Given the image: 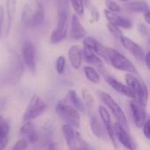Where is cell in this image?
Wrapping results in <instances>:
<instances>
[{
  "label": "cell",
  "mask_w": 150,
  "mask_h": 150,
  "mask_svg": "<svg viewBox=\"0 0 150 150\" xmlns=\"http://www.w3.org/2000/svg\"><path fill=\"white\" fill-rule=\"evenodd\" d=\"M81 97H82V101L85 106V109L88 110L89 112H93V107H94V98L92 94L87 90V89H83L81 91Z\"/></svg>",
  "instance_id": "cell-24"
},
{
  "label": "cell",
  "mask_w": 150,
  "mask_h": 150,
  "mask_svg": "<svg viewBox=\"0 0 150 150\" xmlns=\"http://www.w3.org/2000/svg\"><path fill=\"white\" fill-rule=\"evenodd\" d=\"M142 132L144 136L146 137V139L149 140L150 139V120H147L146 122L144 123V125L142 126Z\"/></svg>",
  "instance_id": "cell-35"
},
{
  "label": "cell",
  "mask_w": 150,
  "mask_h": 150,
  "mask_svg": "<svg viewBox=\"0 0 150 150\" xmlns=\"http://www.w3.org/2000/svg\"><path fill=\"white\" fill-rule=\"evenodd\" d=\"M138 31H139V33L142 35H143V36H149V28L143 23H139L138 24Z\"/></svg>",
  "instance_id": "cell-36"
},
{
  "label": "cell",
  "mask_w": 150,
  "mask_h": 150,
  "mask_svg": "<svg viewBox=\"0 0 150 150\" xmlns=\"http://www.w3.org/2000/svg\"><path fill=\"white\" fill-rule=\"evenodd\" d=\"M47 150H58V149L55 148V146H54V144H50V145L48 146V148H47Z\"/></svg>",
  "instance_id": "cell-41"
},
{
  "label": "cell",
  "mask_w": 150,
  "mask_h": 150,
  "mask_svg": "<svg viewBox=\"0 0 150 150\" xmlns=\"http://www.w3.org/2000/svg\"><path fill=\"white\" fill-rule=\"evenodd\" d=\"M69 13V0H57V14Z\"/></svg>",
  "instance_id": "cell-29"
},
{
  "label": "cell",
  "mask_w": 150,
  "mask_h": 150,
  "mask_svg": "<svg viewBox=\"0 0 150 150\" xmlns=\"http://www.w3.org/2000/svg\"><path fill=\"white\" fill-rule=\"evenodd\" d=\"M105 6L107 7L106 10L112 11V12H115V13H119L121 11V7L119 4H117L115 1L113 0H106L105 1Z\"/></svg>",
  "instance_id": "cell-30"
},
{
  "label": "cell",
  "mask_w": 150,
  "mask_h": 150,
  "mask_svg": "<svg viewBox=\"0 0 150 150\" xmlns=\"http://www.w3.org/2000/svg\"><path fill=\"white\" fill-rule=\"evenodd\" d=\"M11 131V126L8 121L4 120V118L0 116V140L9 137Z\"/></svg>",
  "instance_id": "cell-26"
},
{
  "label": "cell",
  "mask_w": 150,
  "mask_h": 150,
  "mask_svg": "<svg viewBox=\"0 0 150 150\" xmlns=\"http://www.w3.org/2000/svg\"><path fill=\"white\" fill-rule=\"evenodd\" d=\"M88 9L90 11V13H91V20L92 21H95V22H98L99 20V11L97 9V7L95 5H93L92 4H91L89 6H88Z\"/></svg>",
  "instance_id": "cell-34"
},
{
  "label": "cell",
  "mask_w": 150,
  "mask_h": 150,
  "mask_svg": "<svg viewBox=\"0 0 150 150\" xmlns=\"http://www.w3.org/2000/svg\"><path fill=\"white\" fill-rule=\"evenodd\" d=\"M83 73L86 76V78L92 83L98 84L101 81V77L98 70L91 66H85L83 68Z\"/></svg>",
  "instance_id": "cell-23"
},
{
  "label": "cell",
  "mask_w": 150,
  "mask_h": 150,
  "mask_svg": "<svg viewBox=\"0 0 150 150\" xmlns=\"http://www.w3.org/2000/svg\"><path fill=\"white\" fill-rule=\"evenodd\" d=\"M128 11L133 12H140V13H145L148 11H149V5L145 0H135L127 2L124 5Z\"/></svg>",
  "instance_id": "cell-22"
},
{
  "label": "cell",
  "mask_w": 150,
  "mask_h": 150,
  "mask_svg": "<svg viewBox=\"0 0 150 150\" xmlns=\"http://www.w3.org/2000/svg\"><path fill=\"white\" fill-rule=\"evenodd\" d=\"M9 141H10V137L0 140V150H4L6 149V147L9 143Z\"/></svg>",
  "instance_id": "cell-38"
},
{
  "label": "cell",
  "mask_w": 150,
  "mask_h": 150,
  "mask_svg": "<svg viewBox=\"0 0 150 150\" xmlns=\"http://www.w3.org/2000/svg\"><path fill=\"white\" fill-rule=\"evenodd\" d=\"M56 114L65 122L76 129H78L81 125L80 112L69 104L64 98L57 102L55 105Z\"/></svg>",
  "instance_id": "cell-3"
},
{
  "label": "cell",
  "mask_w": 150,
  "mask_h": 150,
  "mask_svg": "<svg viewBox=\"0 0 150 150\" xmlns=\"http://www.w3.org/2000/svg\"><path fill=\"white\" fill-rule=\"evenodd\" d=\"M126 85L134 96V100L146 106L149 100V90L146 83L141 81L135 75L127 73L125 76Z\"/></svg>",
  "instance_id": "cell-1"
},
{
  "label": "cell",
  "mask_w": 150,
  "mask_h": 150,
  "mask_svg": "<svg viewBox=\"0 0 150 150\" xmlns=\"http://www.w3.org/2000/svg\"><path fill=\"white\" fill-rule=\"evenodd\" d=\"M47 108V105L43 98L40 95L33 93L27 104L25 112L23 113V121H33L42 115Z\"/></svg>",
  "instance_id": "cell-6"
},
{
  "label": "cell",
  "mask_w": 150,
  "mask_h": 150,
  "mask_svg": "<svg viewBox=\"0 0 150 150\" xmlns=\"http://www.w3.org/2000/svg\"><path fill=\"white\" fill-rule=\"evenodd\" d=\"M4 16H5V11L3 6H0V37L2 36L3 33V25L4 22Z\"/></svg>",
  "instance_id": "cell-37"
},
{
  "label": "cell",
  "mask_w": 150,
  "mask_h": 150,
  "mask_svg": "<svg viewBox=\"0 0 150 150\" xmlns=\"http://www.w3.org/2000/svg\"><path fill=\"white\" fill-rule=\"evenodd\" d=\"M144 18H145V21L148 25L150 24V11H148L147 12L144 13Z\"/></svg>",
  "instance_id": "cell-40"
},
{
  "label": "cell",
  "mask_w": 150,
  "mask_h": 150,
  "mask_svg": "<svg viewBox=\"0 0 150 150\" xmlns=\"http://www.w3.org/2000/svg\"><path fill=\"white\" fill-rule=\"evenodd\" d=\"M17 10V0H6L5 2V11L7 17V25H6V35L11 32V25L15 18Z\"/></svg>",
  "instance_id": "cell-20"
},
{
  "label": "cell",
  "mask_w": 150,
  "mask_h": 150,
  "mask_svg": "<svg viewBox=\"0 0 150 150\" xmlns=\"http://www.w3.org/2000/svg\"><path fill=\"white\" fill-rule=\"evenodd\" d=\"M104 14H105V18L109 23H111V24H112L118 27L130 29L133 26V23L131 22V20L119 15L118 13L112 12V11L105 9V10H104Z\"/></svg>",
  "instance_id": "cell-14"
},
{
  "label": "cell",
  "mask_w": 150,
  "mask_h": 150,
  "mask_svg": "<svg viewBox=\"0 0 150 150\" xmlns=\"http://www.w3.org/2000/svg\"><path fill=\"white\" fill-rule=\"evenodd\" d=\"M97 93H98L99 99L102 101V103L106 107V109L111 112V113L116 120L117 123H119L120 126H122L126 130L129 131L127 117L126 113L124 112L123 109L121 108V106L107 92L103 91H98Z\"/></svg>",
  "instance_id": "cell-2"
},
{
  "label": "cell",
  "mask_w": 150,
  "mask_h": 150,
  "mask_svg": "<svg viewBox=\"0 0 150 150\" xmlns=\"http://www.w3.org/2000/svg\"><path fill=\"white\" fill-rule=\"evenodd\" d=\"M113 134L115 140H117L126 149L137 150V144L134 139L127 130L117 122L113 124Z\"/></svg>",
  "instance_id": "cell-8"
},
{
  "label": "cell",
  "mask_w": 150,
  "mask_h": 150,
  "mask_svg": "<svg viewBox=\"0 0 150 150\" xmlns=\"http://www.w3.org/2000/svg\"><path fill=\"white\" fill-rule=\"evenodd\" d=\"M34 132H36V129H35L34 124L32 121L25 122L19 129V134L24 139H25L26 137H28L30 134H32Z\"/></svg>",
  "instance_id": "cell-25"
},
{
  "label": "cell",
  "mask_w": 150,
  "mask_h": 150,
  "mask_svg": "<svg viewBox=\"0 0 150 150\" xmlns=\"http://www.w3.org/2000/svg\"><path fill=\"white\" fill-rule=\"evenodd\" d=\"M64 99L70 104L74 108H76L79 112H85V106L82 101V99L80 98V97L78 96L77 92L75 90H70L69 91V92L67 93L66 97L64 98Z\"/></svg>",
  "instance_id": "cell-21"
},
{
  "label": "cell",
  "mask_w": 150,
  "mask_h": 150,
  "mask_svg": "<svg viewBox=\"0 0 150 150\" xmlns=\"http://www.w3.org/2000/svg\"><path fill=\"white\" fill-rule=\"evenodd\" d=\"M98 112L99 118L101 119L102 125L105 128V134H107L108 138L112 142L113 147L116 149H118V145L116 143V140L114 138V134H113V123L112 121V118H111V114L109 111L106 109L105 105H99L98 107Z\"/></svg>",
  "instance_id": "cell-9"
},
{
  "label": "cell",
  "mask_w": 150,
  "mask_h": 150,
  "mask_svg": "<svg viewBox=\"0 0 150 150\" xmlns=\"http://www.w3.org/2000/svg\"><path fill=\"white\" fill-rule=\"evenodd\" d=\"M119 1H122V2H129L130 0H119Z\"/></svg>",
  "instance_id": "cell-42"
},
{
  "label": "cell",
  "mask_w": 150,
  "mask_h": 150,
  "mask_svg": "<svg viewBox=\"0 0 150 150\" xmlns=\"http://www.w3.org/2000/svg\"><path fill=\"white\" fill-rule=\"evenodd\" d=\"M71 4L76 13L78 15H83L84 12V4L83 0H69Z\"/></svg>",
  "instance_id": "cell-27"
},
{
  "label": "cell",
  "mask_w": 150,
  "mask_h": 150,
  "mask_svg": "<svg viewBox=\"0 0 150 150\" xmlns=\"http://www.w3.org/2000/svg\"><path fill=\"white\" fill-rule=\"evenodd\" d=\"M149 60H150V54L149 53H147L145 54V56H144V59H143V62H145L146 66L148 69L150 68V63H149Z\"/></svg>",
  "instance_id": "cell-39"
},
{
  "label": "cell",
  "mask_w": 150,
  "mask_h": 150,
  "mask_svg": "<svg viewBox=\"0 0 150 150\" xmlns=\"http://www.w3.org/2000/svg\"><path fill=\"white\" fill-rule=\"evenodd\" d=\"M68 25H69L68 14L65 13L58 14L56 26L52 32L49 38V41L51 44H58L66 38Z\"/></svg>",
  "instance_id": "cell-7"
},
{
  "label": "cell",
  "mask_w": 150,
  "mask_h": 150,
  "mask_svg": "<svg viewBox=\"0 0 150 150\" xmlns=\"http://www.w3.org/2000/svg\"><path fill=\"white\" fill-rule=\"evenodd\" d=\"M82 52H83V59H84L87 63L93 65L98 68L99 69H104V62L102 59L98 55H97L91 49L83 47V48L82 49Z\"/></svg>",
  "instance_id": "cell-19"
},
{
  "label": "cell",
  "mask_w": 150,
  "mask_h": 150,
  "mask_svg": "<svg viewBox=\"0 0 150 150\" xmlns=\"http://www.w3.org/2000/svg\"><path fill=\"white\" fill-rule=\"evenodd\" d=\"M87 150H90V149H87Z\"/></svg>",
  "instance_id": "cell-43"
},
{
  "label": "cell",
  "mask_w": 150,
  "mask_h": 150,
  "mask_svg": "<svg viewBox=\"0 0 150 150\" xmlns=\"http://www.w3.org/2000/svg\"><path fill=\"white\" fill-rule=\"evenodd\" d=\"M105 81L107 82V83L119 94L125 96L127 98H129L131 99H134V96L131 93V91H129V89L127 88V86L121 83L120 81H119L118 79H116L115 77L110 76V75H105Z\"/></svg>",
  "instance_id": "cell-15"
},
{
  "label": "cell",
  "mask_w": 150,
  "mask_h": 150,
  "mask_svg": "<svg viewBox=\"0 0 150 150\" xmlns=\"http://www.w3.org/2000/svg\"><path fill=\"white\" fill-rule=\"evenodd\" d=\"M106 62L118 70L134 75L138 74V70L134 64L127 57L114 48L107 47Z\"/></svg>",
  "instance_id": "cell-4"
},
{
  "label": "cell",
  "mask_w": 150,
  "mask_h": 150,
  "mask_svg": "<svg viewBox=\"0 0 150 150\" xmlns=\"http://www.w3.org/2000/svg\"><path fill=\"white\" fill-rule=\"evenodd\" d=\"M107 29L109 30V32L115 37V38H118V39H120L122 35H123V33H122V31L120 29V27H118V26H116V25H112V24H111V23H107Z\"/></svg>",
  "instance_id": "cell-32"
},
{
  "label": "cell",
  "mask_w": 150,
  "mask_h": 150,
  "mask_svg": "<svg viewBox=\"0 0 150 150\" xmlns=\"http://www.w3.org/2000/svg\"><path fill=\"white\" fill-rule=\"evenodd\" d=\"M86 30L80 22L78 17L73 14L71 17V38L73 40H82L86 37Z\"/></svg>",
  "instance_id": "cell-17"
},
{
  "label": "cell",
  "mask_w": 150,
  "mask_h": 150,
  "mask_svg": "<svg viewBox=\"0 0 150 150\" xmlns=\"http://www.w3.org/2000/svg\"><path fill=\"white\" fill-rule=\"evenodd\" d=\"M31 13H32V10H31L29 4H25L23 7V11H22V14H21V20L24 25L28 20V18L31 17V15H32Z\"/></svg>",
  "instance_id": "cell-33"
},
{
  "label": "cell",
  "mask_w": 150,
  "mask_h": 150,
  "mask_svg": "<svg viewBox=\"0 0 150 150\" xmlns=\"http://www.w3.org/2000/svg\"><path fill=\"white\" fill-rule=\"evenodd\" d=\"M129 107L131 112V116L134 126L137 128H142L146 120H148V113L146 111V106L141 105L137 101L131 99L129 101Z\"/></svg>",
  "instance_id": "cell-10"
},
{
  "label": "cell",
  "mask_w": 150,
  "mask_h": 150,
  "mask_svg": "<svg viewBox=\"0 0 150 150\" xmlns=\"http://www.w3.org/2000/svg\"><path fill=\"white\" fill-rule=\"evenodd\" d=\"M66 67V59L64 56L61 55L56 59L55 62V69L58 75H62L65 71Z\"/></svg>",
  "instance_id": "cell-28"
},
{
  "label": "cell",
  "mask_w": 150,
  "mask_h": 150,
  "mask_svg": "<svg viewBox=\"0 0 150 150\" xmlns=\"http://www.w3.org/2000/svg\"><path fill=\"white\" fill-rule=\"evenodd\" d=\"M35 47L31 41H25L22 47V57L25 66L33 73L36 70V60H35Z\"/></svg>",
  "instance_id": "cell-11"
},
{
  "label": "cell",
  "mask_w": 150,
  "mask_h": 150,
  "mask_svg": "<svg viewBox=\"0 0 150 150\" xmlns=\"http://www.w3.org/2000/svg\"><path fill=\"white\" fill-rule=\"evenodd\" d=\"M62 133L69 150L90 149L89 145L83 140L82 134L73 127L64 123L62 127Z\"/></svg>",
  "instance_id": "cell-5"
},
{
  "label": "cell",
  "mask_w": 150,
  "mask_h": 150,
  "mask_svg": "<svg viewBox=\"0 0 150 150\" xmlns=\"http://www.w3.org/2000/svg\"><path fill=\"white\" fill-rule=\"evenodd\" d=\"M90 115V127L91 133L99 139H103L105 136V131L102 125V122L99 120V119L97 117V115L94 113V112H89Z\"/></svg>",
  "instance_id": "cell-18"
},
{
  "label": "cell",
  "mask_w": 150,
  "mask_h": 150,
  "mask_svg": "<svg viewBox=\"0 0 150 150\" xmlns=\"http://www.w3.org/2000/svg\"><path fill=\"white\" fill-rule=\"evenodd\" d=\"M68 58L71 67L74 69H78L83 62V52L82 48L77 45H73L68 51Z\"/></svg>",
  "instance_id": "cell-16"
},
{
  "label": "cell",
  "mask_w": 150,
  "mask_h": 150,
  "mask_svg": "<svg viewBox=\"0 0 150 150\" xmlns=\"http://www.w3.org/2000/svg\"><path fill=\"white\" fill-rule=\"evenodd\" d=\"M28 144L29 143L25 139L21 138L14 143V145L11 148V150H26L28 148Z\"/></svg>",
  "instance_id": "cell-31"
},
{
  "label": "cell",
  "mask_w": 150,
  "mask_h": 150,
  "mask_svg": "<svg viewBox=\"0 0 150 150\" xmlns=\"http://www.w3.org/2000/svg\"><path fill=\"white\" fill-rule=\"evenodd\" d=\"M37 9L33 14L28 18L25 23V25L27 27H37L41 25L45 20V9L41 0H36Z\"/></svg>",
  "instance_id": "cell-13"
},
{
  "label": "cell",
  "mask_w": 150,
  "mask_h": 150,
  "mask_svg": "<svg viewBox=\"0 0 150 150\" xmlns=\"http://www.w3.org/2000/svg\"><path fill=\"white\" fill-rule=\"evenodd\" d=\"M123 47L139 62H143L144 56H145V51L144 49L136 42H134L133 40H131L130 38L122 35L120 38Z\"/></svg>",
  "instance_id": "cell-12"
}]
</instances>
